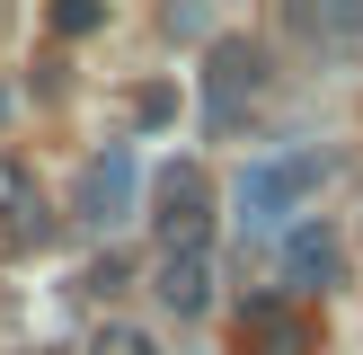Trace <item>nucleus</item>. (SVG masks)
<instances>
[{"label":"nucleus","instance_id":"obj_1","mask_svg":"<svg viewBox=\"0 0 363 355\" xmlns=\"http://www.w3.org/2000/svg\"><path fill=\"white\" fill-rule=\"evenodd\" d=\"M337 160L328 151H275V160H248L240 169V213L248 222H284V213H301L319 187H328Z\"/></svg>","mask_w":363,"mask_h":355},{"label":"nucleus","instance_id":"obj_2","mask_svg":"<svg viewBox=\"0 0 363 355\" xmlns=\"http://www.w3.org/2000/svg\"><path fill=\"white\" fill-rule=\"evenodd\" d=\"M160 240L169 248H195V240H213V178L195 169V160H177V169H160Z\"/></svg>","mask_w":363,"mask_h":355},{"label":"nucleus","instance_id":"obj_3","mask_svg":"<svg viewBox=\"0 0 363 355\" xmlns=\"http://www.w3.org/2000/svg\"><path fill=\"white\" fill-rule=\"evenodd\" d=\"M311 311L293 293H248L240 302V355H311Z\"/></svg>","mask_w":363,"mask_h":355},{"label":"nucleus","instance_id":"obj_4","mask_svg":"<svg viewBox=\"0 0 363 355\" xmlns=\"http://www.w3.org/2000/svg\"><path fill=\"white\" fill-rule=\"evenodd\" d=\"M213 275H222V258H213V240H195V248H169V258H160L151 293L169 302L177 320H204L213 311Z\"/></svg>","mask_w":363,"mask_h":355},{"label":"nucleus","instance_id":"obj_5","mask_svg":"<svg viewBox=\"0 0 363 355\" xmlns=\"http://www.w3.org/2000/svg\"><path fill=\"white\" fill-rule=\"evenodd\" d=\"M266 89V53L257 45H213V71H204V98H213V124L240 116V98Z\"/></svg>","mask_w":363,"mask_h":355},{"label":"nucleus","instance_id":"obj_6","mask_svg":"<svg viewBox=\"0 0 363 355\" xmlns=\"http://www.w3.org/2000/svg\"><path fill=\"white\" fill-rule=\"evenodd\" d=\"M80 222H116L124 204H133V151H106V160H89L80 169Z\"/></svg>","mask_w":363,"mask_h":355},{"label":"nucleus","instance_id":"obj_7","mask_svg":"<svg viewBox=\"0 0 363 355\" xmlns=\"http://www.w3.org/2000/svg\"><path fill=\"white\" fill-rule=\"evenodd\" d=\"M284 275H293V284H319V293H328V284L346 275V248H337V231L293 222V231H284Z\"/></svg>","mask_w":363,"mask_h":355},{"label":"nucleus","instance_id":"obj_8","mask_svg":"<svg viewBox=\"0 0 363 355\" xmlns=\"http://www.w3.org/2000/svg\"><path fill=\"white\" fill-rule=\"evenodd\" d=\"M0 231H18V240H27V231H45L35 169H27V160H9V151H0Z\"/></svg>","mask_w":363,"mask_h":355},{"label":"nucleus","instance_id":"obj_9","mask_svg":"<svg viewBox=\"0 0 363 355\" xmlns=\"http://www.w3.org/2000/svg\"><path fill=\"white\" fill-rule=\"evenodd\" d=\"M89 355H160V337H151V329H133V320H106V329L89 337Z\"/></svg>","mask_w":363,"mask_h":355},{"label":"nucleus","instance_id":"obj_10","mask_svg":"<svg viewBox=\"0 0 363 355\" xmlns=\"http://www.w3.org/2000/svg\"><path fill=\"white\" fill-rule=\"evenodd\" d=\"M80 284H89V293H98V302H116V293H124V284H133V266H124V258H116V248H106V258H98V266H89V275H80Z\"/></svg>","mask_w":363,"mask_h":355},{"label":"nucleus","instance_id":"obj_11","mask_svg":"<svg viewBox=\"0 0 363 355\" xmlns=\"http://www.w3.org/2000/svg\"><path fill=\"white\" fill-rule=\"evenodd\" d=\"M98 18H106L98 0H62V9H53V27H62V36H89V27H98Z\"/></svg>","mask_w":363,"mask_h":355}]
</instances>
